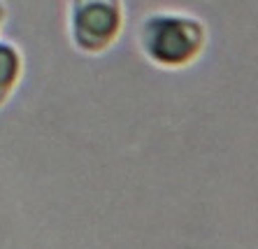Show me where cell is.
<instances>
[{"mask_svg": "<svg viewBox=\"0 0 258 249\" xmlns=\"http://www.w3.org/2000/svg\"><path fill=\"white\" fill-rule=\"evenodd\" d=\"M21 77V54L10 42H0V105L14 91Z\"/></svg>", "mask_w": 258, "mask_h": 249, "instance_id": "3957f363", "label": "cell"}, {"mask_svg": "<svg viewBox=\"0 0 258 249\" xmlns=\"http://www.w3.org/2000/svg\"><path fill=\"white\" fill-rule=\"evenodd\" d=\"M121 0H72V40L86 54H100L119 37Z\"/></svg>", "mask_w": 258, "mask_h": 249, "instance_id": "7a4b0ae2", "label": "cell"}, {"mask_svg": "<svg viewBox=\"0 0 258 249\" xmlns=\"http://www.w3.org/2000/svg\"><path fill=\"white\" fill-rule=\"evenodd\" d=\"M205 40V26L186 14H154L140 31L144 54L168 68H181L196 61Z\"/></svg>", "mask_w": 258, "mask_h": 249, "instance_id": "6da1fadb", "label": "cell"}, {"mask_svg": "<svg viewBox=\"0 0 258 249\" xmlns=\"http://www.w3.org/2000/svg\"><path fill=\"white\" fill-rule=\"evenodd\" d=\"M3 24H5V5L0 3V28H3Z\"/></svg>", "mask_w": 258, "mask_h": 249, "instance_id": "277c9868", "label": "cell"}]
</instances>
